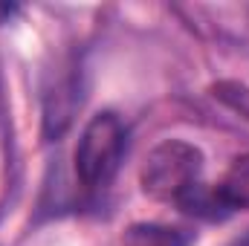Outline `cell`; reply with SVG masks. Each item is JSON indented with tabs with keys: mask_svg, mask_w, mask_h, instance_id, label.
<instances>
[{
	"mask_svg": "<svg viewBox=\"0 0 249 246\" xmlns=\"http://www.w3.org/2000/svg\"><path fill=\"white\" fill-rule=\"evenodd\" d=\"M122 246H191V235L177 226L162 223H136L124 232Z\"/></svg>",
	"mask_w": 249,
	"mask_h": 246,
	"instance_id": "obj_4",
	"label": "cell"
},
{
	"mask_svg": "<svg viewBox=\"0 0 249 246\" xmlns=\"http://www.w3.org/2000/svg\"><path fill=\"white\" fill-rule=\"evenodd\" d=\"M232 246H249V238H244V241H235Z\"/></svg>",
	"mask_w": 249,
	"mask_h": 246,
	"instance_id": "obj_6",
	"label": "cell"
},
{
	"mask_svg": "<svg viewBox=\"0 0 249 246\" xmlns=\"http://www.w3.org/2000/svg\"><path fill=\"white\" fill-rule=\"evenodd\" d=\"M217 188H220V194H223V200H226V206L232 211L235 209H249V154L247 157H238L229 165L223 183Z\"/></svg>",
	"mask_w": 249,
	"mask_h": 246,
	"instance_id": "obj_5",
	"label": "cell"
},
{
	"mask_svg": "<svg viewBox=\"0 0 249 246\" xmlns=\"http://www.w3.org/2000/svg\"><path fill=\"white\" fill-rule=\"evenodd\" d=\"M124 151V127L113 113H96L75 148V171L87 188H105L119 171Z\"/></svg>",
	"mask_w": 249,
	"mask_h": 246,
	"instance_id": "obj_2",
	"label": "cell"
},
{
	"mask_svg": "<svg viewBox=\"0 0 249 246\" xmlns=\"http://www.w3.org/2000/svg\"><path fill=\"white\" fill-rule=\"evenodd\" d=\"M203 154L180 139L157 145L142 165V188L148 197L162 203H177L194 183H200Z\"/></svg>",
	"mask_w": 249,
	"mask_h": 246,
	"instance_id": "obj_1",
	"label": "cell"
},
{
	"mask_svg": "<svg viewBox=\"0 0 249 246\" xmlns=\"http://www.w3.org/2000/svg\"><path fill=\"white\" fill-rule=\"evenodd\" d=\"M177 206H180L186 214L206 217V220H220V217L232 214V209L226 206L220 188H217V185H206V183H194L186 194L177 200Z\"/></svg>",
	"mask_w": 249,
	"mask_h": 246,
	"instance_id": "obj_3",
	"label": "cell"
}]
</instances>
